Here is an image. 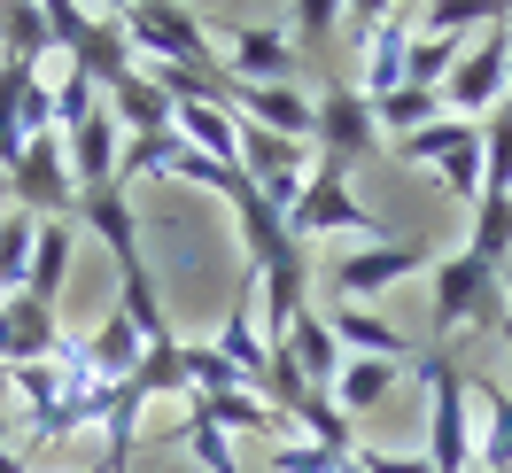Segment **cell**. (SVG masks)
I'll use <instances>...</instances> for the list:
<instances>
[{
	"label": "cell",
	"mask_w": 512,
	"mask_h": 473,
	"mask_svg": "<svg viewBox=\"0 0 512 473\" xmlns=\"http://www.w3.org/2000/svg\"><path fill=\"white\" fill-rule=\"evenodd\" d=\"M474 388V473H512V396H505V380H466Z\"/></svg>",
	"instance_id": "20"
},
{
	"label": "cell",
	"mask_w": 512,
	"mask_h": 473,
	"mask_svg": "<svg viewBox=\"0 0 512 473\" xmlns=\"http://www.w3.org/2000/svg\"><path fill=\"white\" fill-rule=\"evenodd\" d=\"M326 326H334V342L350 349V357H381V365H396V373H412V365H419L412 334H404L396 318H381L373 303H334Z\"/></svg>",
	"instance_id": "15"
},
{
	"label": "cell",
	"mask_w": 512,
	"mask_h": 473,
	"mask_svg": "<svg viewBox=\"0 0 512 473\" xmlns=\"http://www.w3.org/2000/svg\"><path fill=\"white\" fill-rule=\"evenodd\" d=\"M101 109L117 117V132H125V140H148V132H171V117H179V101L163 94V86H156V78H148L140 63H132V78H117V86L101 94Z\"/></svg>",
	"instance_id": "19"
},
{
	"label": "cell",
	"mask_w": 512,
	"mask_h": 473,
	"mask_svg": "<svg viewBox=\"0 0 512 473\" xmlns=\"http://www.w3.org/2000/svg\"><path fill=\"white\" fill-rule=\"evenodd\" d=\"M481 202H512V109L481 117Z\"/></svg>",
	"instance_id": "27"
},
{
	"label": "cell",
	"mask_w": 512,
	"mask_h": 473,
	"mask_svg": "<svg viewBox=\"0 0 512 473\" xmlns=\"http://www.w3.org/2000/svg\"><path fill=\"white\" fill-rule=\"evenodd\" d=\"M419 388H427V473H474V388L450 365V349H419Z\"/></svg>",
	"instance_id": "2"
},
{
	"label": "cell",
	"mask_w": 512,
	"mask_h": 473,
	"mask_svg": "<svg viewBox=\"0 0 512 473\" xmlns=\"http://www.w3.org/2000/svg\"><path fill=\"white\" fill-rule=\"evenodd\" d=\"M0 473H32V458H24V442L0 435Z\"/></svg>",
	"instance_id": "39"
},
{
	"label": "cell",
	"mask_w": 512,
	"mask_h": 473,
	"mask_svg": "<svg viewBox=\"0 0 512 473\" xmlns=\"http://www.w3.org/2000/svg\"><path fill=\"white\" fill-rule=\"evenodd\" d=\"M55 47V32H47V8L39 0H8L0 8V63H24L39 70V55Z\"/></svg>",
	"instance_id": "25"
},
{
	"label": "cell",
	"mask_w": 512,
	"mask_h": 473,
	"mask_svg": "<svg viewBox=\"0 0 512 473\" xmlns=\"http://www.w3.org/2000/svg\"><path fill=\"white\" fill-rule=\"evenodd\" d=\"M334 233H350L357 249H373V241H404V233H396V225L350 187V163H326L319 156L311 187L295 194V210H288V241H295V249H311V241H334Z\"/></svg>",
	"instance_id": "1"
},
{
	"label": "cell",
	"mask_w": 512,
	"mask_h": 473,
	"mask_svg": "<svg viewBox=\"0 0 512 473\" xmlns=\"http://www.w3.org/2000/svg\"><path fill=\"white\" fill-rule=\"evenodd\" d=\"M288 427H295L303 442L334 450V458H350V450H357V419H350L342 404H334V396H303V404L288 411Z\"/></svg>",
	"instance_id": "26"
},
{
	"label": "cell",
	"mask_w": 512,
	"mask_h": 473,
	"mask_svg": "<svg viewBox=\"0 0 512 473\" xmlns=\"http://www.w3.org/2000/svg\"><path fill=\"white\" fill-rule=\"evenodd\" d=\"M264 466L272 473H342V458L319 450V442H303V435H288V442H264Z\"/></svg>",
	"instance_id": "36"
},
{
	"label": "cell",
	"mask_w": 512,
	"mask_h": 473,
	"mask_svg": "<svg viewBox=\"0 0 512 473\" xmlns=\"http://www.w3.org/2000/svg\"><path fill=\"white\" fill-rule=\"evenodd\" d=\"M466 256H474V264H489V272H512V202H474Z\"/></svg>",
	"instance_id": "30"
},
{
	"label": "cell",
	"mask_w": 512,
	"mask_h": 473,
	"mask_svg": "<svg viewBox=\"0 0 512 473\" xmlns=\"http://www.w3.org/2000/svg\"><path fill=\"white\" fill-rule=\"evenodd\" d=\"M388 148H396L404 163H419V171H435L450 202H481V125H466V117H435L427 132L388 140Z\"/></svg>",
	"instance_id": "8"
},
{
	"label": "cell",
	"mask_w": 512,
	"mask_h": 473,
	"mask_svg": "<svg viewBox=\"0 0 512 473\" xmlns=\"http://www.w3.org/2000/svg\"><path fill=\"white\" fill-rule=\"evenodd\" d=\"M319 156L326 163H373L381 156V117H373V101L357 94L350 78H334L319 94Z\"/></svg>",
	"instance_id": "11"
},
{
	"label": "cell",
	"mask_w": 512,
	"mask_h": 473,
	"mask_svg": "<svg viewBox=\"0 0 512 473\" xmlns=\"http://www.w3.org/2000/svg\"><path fill=\"white\" fill-rule=\"evenodd\" d=\"M63 148H70V179H78V194L125 187V132H117V117H109V109H101L94 125H78Z\"/></svg>",
	"instance_id": "18"
},
{
	"label": "cell",
	"mask_w": 512,
	"mask_h": 473,
	"mask_svg": "<svg viewBox=\"0 0 512 473\" xmlns=\"http://www.w3.org/2000/svg\"><path fill=\"white\" fill-rule=\"evenodd\" d=\"M78 349H86V365H94V373L109 380V388H125V380H132V365H140V349H148V342H140V326H132L125 311H109V318H101V326H94V334H86Z\"/></svg>",
	"instance_id": "23"
},
{
	"label": "cell",
	"mask_w": 512,
	"mask_h": 473,
	"mask_svg": "<svg viewBox=\"0 0 512 473\" xmlns=\"http://www.w3.org/2000/svg\"><path fill=\"white\" fill-rule=\"evenodd\" d=\"M47 32H55V47L70 55V70H86L101 94H109L117 78H132V39H125V16H117V8H70V0H55V8H47Z\"/></svg>",
	"instance_id": "4"
},
{
	"label": "cell",
	"mask_w": 512,
	"mask_h": 473,
	"mask_svg": "<svg viewBox=\"0 0 512 473\" xmlns=\"http://www.w3.org/2000/svg\"><path fill=\"white\" fill-rule=\"evenodd\" d=\"M295 39H288V16H225V39H218V70L225 86H295Z\"/></svg>",
	"instance_id": "6"
},
{
	"label": "cell",
	"mask_w": 512,
	"mask_h": 473,
	"mask_svg": "<svg viewBox=\"0 0 512 473\" xmlns=\"http://www.w3.org/2000/svg\"><path fill=\"white\" fill-rule=\"evenodd\" d=\"M427 287H435V342L466 334V326L497 334V318H505V272H489V264H474L458 249V256H435Z\"/></svg>",
	"instance_id": "5"
},
{
	"label": "cell",
	"mask_w": 512,
	"mask_h": 473,
	"mask_svg": "<svg viewBox=\"0 0 512 473\" xmlns=\"http://www.w3.org/2000/svg\"><path fill=\"white\" fill-rule=\"evenodd\" d=\"M179 156V132H148V140H125V187L132 179H163Z\"/></svg>",
	"instance_id": "37"
},
{
	"label": "cell",
	"mask_w": 512,
	"mask_h": 473,
	"mask_svg": "<svg viewBox=\"0 0 512 473\" xmlns=\"http://www.w3.org/2000/svg\"><path fill=\"white\" fill-rule=\"evenodd\" d=\"M373 117H381V140H412L443 117V94L435 86H396L388 101H373Z\"/></svg>",
	"instance_id": "29"
},
{
	"label": "cell",
	"mask_w": 512,
	"mask_h": 473,
	"mask_svg": "<svg viewBox=\"0 0 512 473\" xmlns=\"http://www.w3.org/2000/svg\"><path fill=\"white\" fill-rule=\"evenodd\" d=\"M505 70H512V16H497V24H489V32L458 55V70L443 78V117L481 125V117L505 101Z\"/></svg>",
	"instance_id": "9"
},
{
	"label": "cell",
	"mask_w": 512,
	"mask_h": 473,
	"mask_svg": "<svg viewBox=\"0 0 512 473\" xmlns=\"http://www.w3.org/2000/svg\"><path fill=\"white\" fill-rule=\"evenodd\" d=\"M272 365H280V373H295V388H303V396H334V380H342V365H350V349L334 342V326H326L319 311H303L288 334L272 342Z\"/></svg>",
	"instance_id": "12"
},
{
	"label": "cell",
	"mask_w": 512,
	"mask_h": 473,
	"mask_svg": "<svg viewBox=\"0 0 512 473\" xmlns=\"http://www.w3.org/2000/svg\"><path fill=\"white\" fill-rule=\"evenodd\" d=\"M458 55H466V39H412V70H404V86H435L443 94V78L458 70Z\"/></svg>",
	"instance_id": "35"
},
{
	"label": "cell",
	"mask_w": 512,
	"mask_h": 473,
	"mask_svg": "<svg viewBox=\"0 0 512 473\" xmlns=\"http://www.w3.org/2000/svg\"><path fill=\"white\" fill-rule=\"evenodd\" d=\"M342 473H427V458H396V450H365L357 442L350 458H342Z\"/></svg>",
	"instance_id": "38"
},
{
	"label": "cell",
	"mask_w": 512,
	"mask_h": 473,
	"mask_svg": "<svg viewBox=\"0 0 512 473\" xmlns=\"http://www.w3.org/2000/svg\"><path fill=\"white\" fill-rule=\"evenodd\" d=\"M171 132H179L187 148H202L210 163H225V171H241V117H233V109H218V101H179V117H171Z\"/></svg>",
	"instance_id": "21"
},
{
	"label": "cell",
	"mask_w": 512,
	"mask_h": 473,
	"mask_svg": "<svg viewBox=\"0 0 512 473\" xmlns=\"http://www.w3.org/2000/svg\"><path fill=\"white\" fill-rule=\"evenodd\" d=\"M342 8L334 0H303V8H288V39H295V55H334L342 47Z\"/></svg>",
	"instance_id": "33"
},
{
	"label": "cell",
	"mask_w": 512,
	"mask_h": 473,
	"mask_svg": "<svg viewBox=\"0 0 512 473\" xmlns=\"http://www.w3.org/2000/svg\"><path fill=\"white\" fill-rule=\"evenodd\" d=\"M419 272H435V249H427V241H373V249H350L334 264V295H342V303H373V295L419 280Z\"/></svg>",
	"instance_id": "10"
},
{
	"label": "cell",
	"mask_w": 512,
	"mask_h": 473,
	"mask_svg": "<svg viewBox=\"0 0 512 473\" xmlns=\"http://www.w3.org/2000/svg\"><path fill=\"white\" fill-rule=\"evenodd\" d=\"M0 373H8V357H0Z\"/></svg>",
	"instance_id": "43"
},
{
	"label": "cell",
	"mask_w": 512,
	"mask_h": 473,
	"mask_svg": "<svg viewBox=\"0 0 512 473\" xmlns=\"http://www.w3.org/2000/svg\"><path fill=\"white\" fill-rule=\"evenodd\" d=\"M171 442H179V450H194V458H202V473H241V466H233V435H225V427H210L202 411H187Z\"/></svg>",
	"instance_id": "34"
},
{
	"label": "cell",
	"mask_w": 512,
	"mask_h": 473,
	"mask_svg": "<svg viewBox=\"0 0 512 473\" xmlns=\"http://www.w3.org/2000/svg\"><path fill=\"white\" fill-rule=\"evenodd\" d=\"M63 318L32 303V295H0V357L8 365H47V357H63Z\"/></svg>",
	"instance_id": "17"
},
{
	"label": "cell",
	"mask_w": 512,
	"mask_h": 473,
	"mask_svg": "<svg viewBox=\"0 0 512 473\" xmlns=\"http://www.w3.org/2000/svg\"><path fill=\"white\" fill-rule=\"evenodd\" d=\"M396 365H381V357H350L342 365V380H334V404L350 411V419H365V411H381L388 404V388H396Z\"/></svg>",
	"instance_id": "28"
},
{
	"label": "cell",
	"mask_w": 512,
	"mask_h": 473,
	"mask_svg": "<svg viewBox=\"0 0 512 473\" xmlns=\"http://www.w3.org/2000/svg\"><path fill=\"white\" fill-rule=\"evenodd\" d=\"M233 233H241V256H249V272L256 264H272V256L288 249V218L264 202V194L241 179V194H233Z\"/></svg>",
	"instance_id": "22"
},
{
	"label": "cell",
	"mask_w": 512,
	"mask_h": 473,
	"mask_svg": "<svg viewBox=\"0 0 512 473\" xmlns=\"http://www.w3.org/2000/svg\"><path fill=\"white\" fill-rule=\"evenodd\" d=\"M505 303H512V272H505Z\"/></svg>",
	"instance_id": "42"
},
{
	"label": "cell",
	"mask_w": 512,
	"mask_h": 473,
	"mask_svg": "<svg viewBox=\"0 0 512 473\" xmlns=\"http://www.w3.org/2000/svg\"><path fill=\"white\" fill-rule=\"evenodd\" d=\"M210 349L225 357V373L241 380V388L264 396V380H272V342H264V326H256V280H241V295L225 303V326H218Z\"/></svg>",
	"instance_id": "14"
},
{
	"label": "cell",
	"mask_w": 512,
	"mask_h": 473,
	"mask_svg": "<svg viewBox=\"0 0 512 473\" xmlns=\"http://www.w3.org/2000/svg\"><path fill=\"white\" fill-rule=\"evenodd\" d=\"M505 16H512V8H505Z\"/></svg>",
	"instance_id": "44"
},
{
	"label": "cell",
	"mask_w": 512,
	"mask_h": 473,
	"mask_svg": "<svg viewBox=\"0 0 512 473\" xmlns=\"http://www.w3.org/2000/svg\"><path fill=\"white\" fill-rule=\"evenodd\" d=\"M47 86H55V132H63V140L78 125H94V117H101V86L86 78V70H55Z\"/></svg>",
	"instance_id": "32"
},
{
	"label": "cell",
	"mask_w": 512,
	"mask_h": 473,
	"mask_svg": "<svg viewBox=\"0 0 512 473\" xmlns=\"http://www.w3.org/2000/svg\"><path fill=\"white\" fill-rule=\"evenodd\" d=\"M70 249H78V225H39V249H32V280H24V295L32 303H63V287H70Z\"/></svg>",
	"instance_id": "24"
},
{
	"label": "cell",
	"mask_w": 512,
	"mask_h": 473,
	"mask_svg": "<svg viewBox=\"0 0 512 473\" xmlns=\"http://www.w3.org/2000/svg\"><path fill=\"white\" fill-rule=\"evenodd\" d=\"M32 249H39V218L0 210V295H24V280H32Z\"/></svg>",
	"instance_id": "31"
},
{
	"label": "cell",
	"mask_w": 512,
	"mask_h": 473,
	"mask_svg": "<svg viewBox=\"0 0 512 473\" xmlns=\"http://www.w3.org/2000/svg\"><path fill=\"white\" fill-rule=\"evenodd\" d=\"M132 39V63H187V70H218V32L210 16L194 8H171V0H132L117 8Z\"/></svg>",
	"instance_id": "3"
},
{
	"label": "cell",
	"mask_w": 512,
	"mask_h": 473,
	"mask_svg": "<svg viewBox=\"0 0 512 473\" xmlns=\"http://www.w3.org/2000/svg\"><path fill=\"white\" fill-rule=\"evenodd\" d=\"M0 187H8V210H24V218H39V225H63L70 218V225H78V179H70L63 132H39Z\"/></svg>",
	"instance_id": "7"
},
{
	"label": "cell",
	"mask_w": 512,
	"mask_h": 473,
	"mask_svg": "<svg viewBox=\"0 0 512 473\" xmlns=\"http://www.w3.org/2000/svg\"><path fill=\"white\" fill-rule=\"evenodd\" d=\"M505 109H512V70H505Z\"/></svg>",
	"instance_id": "41"
},
{
	"label": "cell",
	"mask_w": 512,
	"mask_h": 473,
	"mask_svg": "<svg viewBox=\"0 0 512 473\" xmlns=\"http://www.w3.org/2000/svg\"><path fill=\"white\" fill-rule=\"evenodd\" d=\"M249 280H256V303H264V342H280L295 318L311 311V249H295V241H288L272 264H256Z\"/></svg>",
	"instance_id": "13"
},
{
	"label": "cell",
	"mask_w": 512,
	"mask_h": 473,
	"mask_svg": "<svg viewBox=\"0 0 512 473\" xmlns=\"http://www.w3.org/2000/svg\"><path fill=\"white\" fill-rule=\"evenodd\" d=\"M94 473H101V466H94Z\"/></svg>",
	"instance_id": "45"
},
{
	"label": "cell",
	"mask_w": 512,
	"mask_h": 473,
	"mask_svg": "<svg viewBox=\"0 0 512 473\" xmlns=\"http://www.w3.org/2000/svg\"><path fill=\"white\" fill-rule=\"evenodd\" d=\"M497 342H505V365H512V311L497 318ZM505 396H512V380H505Z\"/></svg>",
	"instance_id": "40"
},
{
	"label": "cell",
	"mask_w": 512,
	"mask_h": 473,
	"mask_svg": "<svg viewBox=\"0 0 512 473\" xmlns=\"http://www.w3.org/2000/svg\"><path fill=\"white\" fill-rule=\"evenodd\" d=\"M233 117L280 140H319V101L303 86H233Z\"/></svg>",
	"instance_id": "16"
}]
</instances>
